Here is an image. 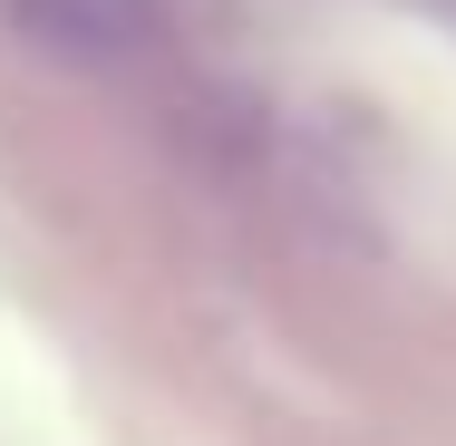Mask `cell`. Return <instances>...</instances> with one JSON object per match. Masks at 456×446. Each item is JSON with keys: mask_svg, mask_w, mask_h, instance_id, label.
<instances>
[{"mask_svg": "<svg viewBox=\"0 0 456 446\" xmlns=\"http://www.w3.org/2000/svg\"><path fill=\"white\" fill-rule=\"evenodd\" d=\"M20 39L59 59H136L156 39V0H0Z\"/></svg>", "mask_w": 456, "mask_h": 446, "instance_id": "6da1fadb", "label": "cell"}]
</instances>
